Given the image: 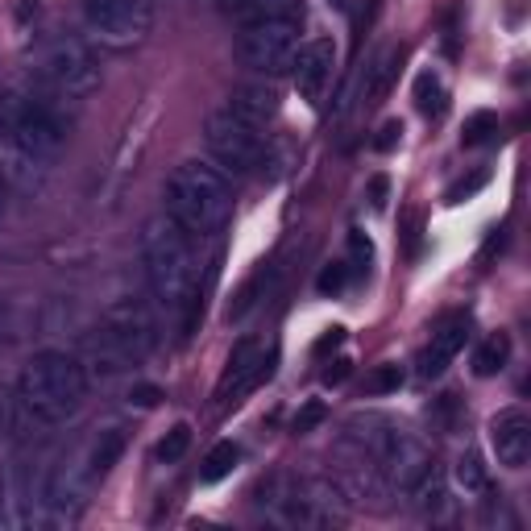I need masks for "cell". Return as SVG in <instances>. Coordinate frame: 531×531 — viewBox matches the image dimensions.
Wrapping results in <instances>:
<instances>
[{"mask_svg":"<svg viewBox=\"0 0 531 531\" xmlns=\"http://www.w3.org/2000/svg\"><path fill=\"white\" fill-rule=\"evenodd\" d=\"M465 341H469V316H457V320H449L440 332H432V341H428V349L419 353V378H440L444 370L457 361V353L465 349Z\"/></svg>","mask_w":531,"mask_h":531,"instance_id":"obj_14","label":"cell"},{"mask_svg":"<svg viewBox=\"0 0 531 531\" xmlns=\"http://www.w3.org/2000/svg\"><path fill=\"white\" fill-rule=\"evenodd\" d=\"M274 361H278V353H266L254 337L237 341V345H233V353H229L225 374H220L216 399H220V403H241V399L249 395V390L262 386V382L274 374Z\"/></svg>","mask_w":531,"mask_h":531,"instance_id":"obj_11","label":"cell"},{"mask_svg":"<svg viewBox=\"0 0 531 531\" xmlns=\"http://www.w3.org/2000/svg\"><path fill=\"white\" fill-rule=\"evenodd\" d=\"M237 461H241V449H237V444H233V440H220L216 449H212V453L204 457L200 482H204V486H216V482H225L229 473L237 469Z\"/></svg>","mask_w":531,"mask_h":531,"instance_id":"obj_21","label":"cell"},{"mask_svg":"<svg viewBox=\"0 0 531 531\" xmlns=\"http://www.w3.org/2000/svg\"><path fill=\"white\" fill-rule=\"evenodd\" d=\"M237 25H258V21H303V0H220Z\"/></svg>","mask_w":531,"mask_h":531,"instance_id":"obj_16","label":"cell"},{"mask_svg":"<svg viewBox=\"0 0 531 531\" xmlns=\"http://www.w3.org/2000/svg\"><path fill=\"white\" fill-rule=\"evenodd\" d=\"M507 361H511V337L507 332H494V337H486L478 345V353H473V374L494 378V374L507 370Z\"/></svg>","mask_w":531,"mask_h":531,"instance_id":"obj_20","label":"cell"},{"mask_svg":"<svg viewBox=\"0 0 531 531\" xmlns=\"http://www.w3.org/2000/svg\"><path fill=\"white\" fill-rule=\"evenodd\" d=\"M453 473H457V486H461L465 494H486V490H490L486 465H482V457H478V453H461Z\"/></svg>","mask_w":531,"mask_h":531,"instance_id":"obj_22","label":"cell"},{"mask_svg":"<svg viewBox=\"0 0 531 531\" xmlns=\"http://www.w3.org/2000/svg\"><path fill=\"white\" fill-rule=\"evenodd\" d=\"M337 345H345V328H341V324H332V328L324 332V337L316 341V353H328V349H337Z\"/></svg>","mask_w":531,"mask_h":531,"instance_id":"obj_33","label":"cell"},{"mask_svg":"<svg viewBox=\"0 0 531 531\" xmlns=\"http://www.w3.org/2000/svg\"><path fill=\"white\" fill-rule=\"evenodd\" d=\"M129 403H133V407H146V411H150V407H158V403H162V390H158V386H146V382H142V386H133V390H129Z\"/></svg>","mask_w":531,"mask_h":531,"instance_id":"obj_31","label":"cell"},{"mask_svg":"<svg viewBox=\"0 0 531 531\" xmlns=\"http://www.w3.org/2000/svg\"><path fill=\"white\" fill-rule=\"evenodd\" d=\"M34 71L50 92H59L63 100H83L100 88V63L96 54L83 46L79 38H50L38 54H34Z\"/></svg>","mask_w":531,"mask_h":531,"instance_id":"obj_5","label":"cell"},{"mask_svg":"<svg viewBox=\"0 0 531 531\" xmlns=\"http://www.w3.org/2000/svg\"><path fill=\"white\" fill-rule=\"evenodd\" d=\"M9 424V399H5V390H0V428Z\"/></svg>","mask_w":531,"mask_h":531,"instance_id":"obj_35","label":"cell"},{"mask_svg":"<svg viewBox=\"0 0 531 531\" xmlns=\"http://www.w3.org/2000/svg\"><path fill=\"white\" fill-rule=\"evenodd\" d=\"M403 59L407 50L403 46H386L378 59L366 67V83H361V104H382L390 96V88H395V79L403 71Z\"/></svg>","mask_w":531,"mask_h":531,"instance_id":"obj_17","label":"cell"},{"mask_svg":"<svg viewBox=\"0 0 531 531\" xmlns=\"http://www.w3.org/2000/svg\"><path fill=\"white\" fill-rule=\"evenodd\" d=\"M5 208H9V191H5V179H0V220H5Z\"/></svg>","mask_w":531,"mask_h":531,"instance_id":"obj_36","label":"cell"},{"mask_svg":"<svg viewBox=\"0 0 531 531\" xmlns=\"http://www.w3.org/2000/svg\"><path fill=\"white\" fill-rule=\"evenodd\" d=\"M332 67H337V46H332V38H312L307 46H299L295 54V88L307 104H320L328 83H332Z\"/></svg>","mask_w":531,"mask_h":531,"instance_id":"obj_13","label":"cell"},{"mask_svg":"<svg viewBox=\"0 0 531 531\" xmlns=\"http://www.w3.org/2000/svg\"><path fill=\"white\" fill-rule=\"evenodd\" d=\"M83 21L108 46H133L150 34L154 0H83Z\"/></svg>","mask_w":531,"mask_h":531,"instance_id":"obj_9","label":"cell"},{"mask_svg":"<svg viewBox=\"0 0 531 531\" xmlns=\"http://www.w3.org/2000/svg\"><path fill=\"white\" fill-rule=\"evenodd\" d=\"M382 428H386V432H374V436H370V457L378 461V469L386 473L390 486L411 490V486L432 469L428 444L419 440L415 432H407V428H395V424H382Z\"/></svg>","mask_w":531,"mask_h":531,"instance_id":"obj_8","label":"cell"},{"mask_svg":"<svg viewBox=\"0 0 531 531\" xmlns=\"http://www.w3.org/2000/svg\"><path fill=\"white\" fill-rule=\"evenodd\" d=\"M399 142H403V121H386V125L378 129V137H374V150H378V154H390Z\"/></svg>","mask_w":531,"mask_h":531,"instance_id":"obj_30","label":"cell"},{"mask_svg":"<svg viewBox=\"0 0 531 531\" xmlns=\"http://www.w3.org/2000/svg\"><path fill=\"white\" fill-rule=\"evenodd\" d=\"M104 341L121 353V361L146 357L154 349V341H158V328H154L150 307L137 303V299H125L117 307H108V316H104Z\"/></svg>","mask_w":531,"mask_h":531,"instance_id":"obj_10","label":"cell"},{"mask_svg":"<svg viewBox=\"0 0 531 531\" xmlns=\"http://www.w3.org/2000/svg\"><path fill=\"white\" fill-rule=\"evenodd\" d=\"M142 262L146 283L166 312H187L200 295V254L195 237H187L171 216H154L142 229Z\"/></svg>","mask_w":531,"mask_h":531,"instance_id":"obj_2","label":"cell"},{"mask_svg":"<svg viewBox=\"0 0 531 531\" xmlns=\"http://www.w3.org/2000/svg\"><path fill=\"white\" fill-rule=\"evenodd\" d=\"M349 378V361L345 357H337V361H332V366L324 370V386H341Z\"/></svg>","mask_w":531,"mask_h":531,"instance_id":"obj_34","label":"cell"},{"mask_svg":"<svg viewBox=\"0 0 531 531\" xmlns=\"http://www.w3.org/2000/svg\"><path fill=\"white\" fill-rule=\"evenodd\" d=\"M278 108H283V96H278L270 83H241V88H233V96H229V113L249 121L254 129L270 125L278 117Z\"/></svg>","mask_w":531,"mask_h":531,"instance_id":"obj_15","label":"cell"},{"mask_svg":"<svg viewBox=\"0 0 531 531\" xmlns=\"http://www.w3.org/2000/svg\"><path fill=\"white\" fill-rule=\"evenodd\" d=\"M121 453H125V432H121V428H108V432H100V436L92 440L88 461H83V469H88L92 486L108 478V469H113V465L121 461Z\"/></svg>","mask_w":531,"mask_h":531,"instance_id":"obj_18","label":"cell"},{"mask_svg":"<svg viewBox=\"0 0 531 531\" xmlns=\"http://www.w3.org/2000/svg\"><path fill=\"white\" fill-rule=\"evenodd\" d=\"M403 366H395V361H386V366H374L366 374V395H395V390L403 386Z\"/></svg>","mask_w":531,"mask_h":531,"instance_id":"obj_25","label":"cell"},{"mask_svg":"<svg viewBox=\"0 0 531 531\" xmlns=\"http://www.w3.org/2000/svg\"><path fill=\"white\" fill-rule=\"evenodd\" d=\"M490 183V171H473V175H465V179H457L449 191H444V204L449 208H457V204H465V200H473L482 187Z\"/></svg>","mask_w":531,"mask_h":531,"instance_id":"obj_26","label":"cell"},{"mask_svg":"<svg viewBox=\"0 0 531 531\" xmlns=\"http://www.w3.org/2000/svg\"><path fill=\"white\" fill-rule=\"evenodd\" d=\"M88 399V374L67 353H38L21 374V407L42 424H67Z\"/></svg>","mask_w":531,"mask_h":531,"instance_id":"obj_4","label":"cell"},{"mask_svg":"<svg viewBox=\"0 0 531 531\" xmlns=\"http://www.w3.org/2000/svg\"><path fill=\"white\" fill-rule=\"evenodd\" d=\"M324 419H328V407H324L320 399H312V403H303V407H299L291 432H295V436H307V432H316V428L324 424Z\"/></svg>","mask_w":531,"mask_h":531,"instance_id":"obj_27","label":"cell"},{"mask_svg":"<svg viewBox=\"0 0 531 531\" xmlns=\"http://www.w3.org/2000/svg\"><path fill=\"white\" fill-rule=\"evenodd\" d=\"M0 133L30 162L54 158L67 146L63 96L50 92L42 79L38 83H30V79L5 83V88H0Z\"/></svg>","mask_w":531,"mask_h":531,"instance_id":"obj_1","label":"cell"},{"mask_svg":"<svg viewBox=\"0 0 531 531\" xmlns=\"http://www.w3.org/2000/svg\"><path fill=\"white\" fill-rule=\"evenodd\" d=\"M494 133H498V117L490 113V108H482V113L465 117V125H461V146H486Z\"/></svg>","mask_w":531,"mask_h":531,"instance_id":"obj_24","label":"cell"},{"mask_svg":"<svg viewBox=\"0 0 531 531\" xmlns=\"http://www.w3.org/2000/svg\"><path fill=\"white\" fill-rule=\"evenodd\" d=\"M187 449H191V424H175L171 432H166V436L158 440L154 457H158L162 465H175V461H183V457H187Z\"/></svg>","mask_w":531,"mask_h":531,"instance_id":"obj_23","label":"cell"},{"mask_svg":"<svg viewBox=\"0 0 531 531\" xmlns=\"http://www.w3.org/2000/svg\"><path fill=\"white\" fill-rule=\"evenodd\" d=\"M237 54L245 67H254L258 75H283L295 67L299 54V21H258L241 25Z\"/></svg>","mask_w":531,"mask_h":531,"instance_id":"obj_7","label":"cell"},{"mask_svg":"<svg viewBox=\"0 0 531 531\" xmlns=\"http://www.w3.org/2000/svg\"><path fill=\"white\" fill-rule=\"evenodd\" d=\"M204 146L233 175H249V171H258V166L266 162V137L254 125H249V121L233 117L229 108H220V113L208 117V125H204Z\"/></svg>","mask_w":531,"mask_h":531,"instance_id":"obj_6","label":"cell"},{"mask_svg":"<svg viewBox=\"0 0 531 531\" xmlns=\"http://www.w3.org/2000/svg\"><path fill=\"white\" fill-rule=\"evenodd\" d=\"M166 216L195 241L216 237L233 216V187L225 171L195 158L179 162L171 179H166Z\"/></svg>","mask_w":531,"mask_h":531,"instance_id":"obj_3","label":"cell"},{"mask_svg":"<svg viewBox=\"0 0 531 531\" xmlns=\"http://www.w3.org/2000/svg\"><path fill=\"white\" fill-rule=\"evenodd\" d=\"M490 449L507 469H523L531 461V415L523 407H502L490 419Z\"/></svg>","mask_w":531,"mask_h":531,"instance_id":"obj_12","label":"cell"},{"mask_svg":"<svg viewBox=\"0 0 531 531\" xmlns=\"http://www.w3.org/2000/svg\"><path fill=\"white\" fill-rule=\"evenodd\" d=\"M345 283H349V262H328L320 270V278H316V291L320 295H337V291H345Z\"/></svg>","mask_w":531,"mask_h":531,"instance_id":"obj_29","label":"cell"},{"mask_svg":"<svg viewBox=\"0 0 531 531\" xmlns=\"http://www.w3.org/2000/svg\"><path fill=\"white\" fill-rule=\"evenodd\" d=\"M370 262H374V245H370V237L353 229V233H349V270L366 274V270H370Z\"/></svg>","mask_w":531,"mask_h":531,"instance_id":"obj_28","label":"cell"},{"mask_svg":"<svg viewBox=\"0 0 531 531\" xmlns=\"http://www.w3.org/2000/svg\"><path fill=\"white\" fill-rule=\"evenodd\" d=\"M386 200H390V179H386V175H374V179H370V204L382 212Z\"/></svg>","mask_w":531,"mask_h":531,"instance_id":"obj_32","label":"cell"},{"mask_svg":"<svg viewBox=\"0 0 531 531\" xmlns=\"http://www.w3.org/2000/svg\"><path fill=\"white\" fill-rule=\"evenodd\" d=\"M411 96H415V108H419V113H424L428 121H440L444 113H449V92H444V83H440L436 71H419Z\"/></svg>","mask_w":531,"mask_h":531,"instance_id":"obj_19","label":"cell"}]
</instances>
